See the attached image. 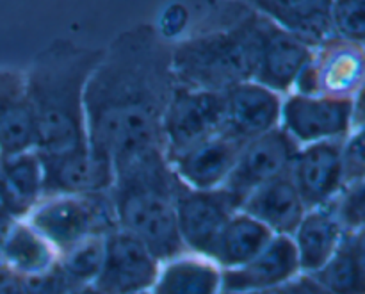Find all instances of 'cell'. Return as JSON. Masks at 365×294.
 Listing matches in <instances>:
<instances>
[{
  "mask_svg": "<svg viewBox=\"0 0 365 294\" xmlns=\"http://www.w3.org/2000/svg\"><path fill=\"white\" fill-rule=\"evenodd\" d=\"M173 43L139 24L120 32L84 91L88 146L113 166L146 150H163V120L173 96Z\"/></svg>",
  "mask_w": 365,
  "mask_h": 294,
  "instance_id": "cell-1",
  "label": "cell"
},
{
  "mask_svg": "<svg viewBox=\"0 0 365 294\" xmlns=\"http://www.w3.org/2000/svg\"><path fill=\"white\" fill-rule=\"evenodd\" d=\"M266 16L245 0H227L203 18L189 38L171 46L178 88L223 93L253 81Z\"/></svg>",
  "mask_w": 365,
  "mask_h": 294,
  "instance_id": "cell-2",
  "label": "cell"
},
{
  "mask_svg": "<svg viewBox=\"0 0 365 294\" xmlns=\"http://www.w3.org/2000/svg\"><path fill=\"white\" fill-rule=\"evenodd\" d=\"M103 49L53 39L24 74L25 95L36 123V150L63 153L88 146L84 91Z\"/></svg>",
  "mask_w": 365,
  "mask_h": 294,
  "instance_id": "cell-3",
  "label": "cell"
},
{
  "mask_svg": "<svg viewBox=\"0 0 365 294\" xmlns=\"http://www.w3.org/2000/svg\"><path fill=\"white\" fill-rule=\"evenodd\" d=\"M175 189L177 175L160 148L114 166L109 196L118 227L141 239L160 263L185 252L177 228Z\"/></svg>",
  "mask_w": 365,
  "mask_h": 294,
  "instance_id": "cell-4",
  "label": "cell"
},
{
  "mask_svg": "<svg viewBox=\"0 0 365 294\" xmlns=\"http://www.w3.org/2000/svg\"><path fill=\"white\" fill-rule=\"evenodd\" d=\"M56 253L118 228L109 191L43 196L24 218Z\"/></svg>",
  "mask_w": 365,
  "mask_h": 294,
  "instance_id": "cell-5",
  "label": "cell"
},
{
  "mask_svg": "<svg viewBox=\"0 0 365 294\" xmlns=\"http://www.w3.org/2000/svg\"><path fill=\"white\" fill-rule=\"evenodd\" d=\"M360 95L328 96L289 93L282 98L280 127L299 146L346 138L353 128L362 127Z\"/></svg>",
  "mask_w": 365,
  "mask_h": 294,
  "instance_id": "cell-6",
  "label": "cell"
},
{
  "mask_svg": "<svg viewBox=\"0 0 365 294\" xmlns=\"http://www.w3.org/2000/svg\"><path fill=\"white\" fill-rule=\"evenodd\" d=\"M225 128L223 93L175 88L163 120V152L175 159Z\"/></svg>",
  "mask_w": 365,
  "mask_h": 294,
  "instance_id": "cell-7",
  "label": "cell"
},
{
  "mask_svg": "<svg viewBox=\"0 0 365 294\" xmlns=\"http://www.w3.org/2000/svg\"><path fill=\"white\" fill-rule=\"evenodd\" d=\"M362 82L364 45L330 36L321 45L314 46L312 59L296 78L292 91L303 95L356 96L362 93Z\"/></svg>",
  "mask_w": 365,
  "mask_h": 294,
  "instance_id": "cell-8",
  "label": "cell"
},
{
  "mask_svg": "<svg viewBox=\"0 0 365 294\" xmlns=\"http://www.w3.org/2000/svg\"><path fill=\"white\" fill-rule=\"evenodd\" d=\"M177 228L185 252L203 255L209 253L237 203L223 188L195 189L177 177L175 189Z\"/></svg>",
  "mask_w": 365,
  "mask_h": 294,
  "instance_id": "cell-9",
  "label": "cell"
},
{
  "mask_svg": "<svg viewBox=\"0 0 365 294\" xmlns=\"http://www.w3.org/2000/svg\"><path fill=\"white\" fill-rule=\"evenodd\" d=\"M159 268L160 260L141 239L118 227L103 238L102 266L93 285L102 294L150 291Z\"/></svg>",
  "mask_w": 365,
  "mask_h": 294,
  "instance_id": "cell-10",
  "label": "cell"
},
{
  "mask_svg": "<svg viewBox=\"0 0 365 294\" xmlns=\"http://www.w3.org/2000/svg\"><path fill=\"white\" fill-rule=\"evenodd\" d=\"M299 145L282 127H274L245 143L230 175L221 188L234 198L237 209L242 200L264 182L285 173Z\"/></svg>",
  "mask_w": 365,
  "mask_h": 294,
  "instance_id": "cell-11",
  "label": "cell"
},
{
  "mask_svg": "<svg viewBox=\"0 0 365 294\" xmlns=\"http://www.w3.org/2000/svg\"><path fill=\"white\" fill-rule=\"evenodd\" d=\"M39 159L43 170V196L95 195L107 193L113 188V163L93 152L89 146L63 153H39Z\"/></svg>",
  "mask_w": 365,
  "mask_h": 294,
  "instance_id": "cell-12",
  "label": "cell"
},
{
  "mask_svg": "<svg viewBox=\"0 0 365 294\" xmlns=\"http://www.w3.org/2000/svg\"><path fill=\"white\" fill-rule=\"evenodd\" d=\"M342 139L302 145L292 159L289 173L307 209L327 206L344 186Z\"/></svg>",
  "mask_w": 365,
  "mask_h": 294,
  "instance_id": "cell-13",
  "label": "cell"
},
{
  "mask_svg": "<svg viewBox=\"0 0 365 294\" xmlns=\"http://www.w3.org/2000/svg\"><path fill=\"white\" fill-rule=\"evenodd\" d=\"M312 52L314 49L309 43L266 16L253 81L282 96L289 95L296 78L312 59Z\"/></svg>",
  "mask_w": 365,
  "mask_h": 294,
  "instance_id": "cell-14",
  "label": "cell"
},
{
  "mask_svg": "<svg viewBox=\"0 0 365 294\" xmlns=\"http://www.w3.org/2000/svg\"><path fill=\"white\" fill-rule=\"evenodd\" d=\"M298 253L291 235H273L248 263L221 270V289L237 294H259L298 277Z\"/></svg>",
  "mask_w": 365,
  "mask_h": 294,
  "instance_id": "cell-15",
  "label": "cell"
},
{
  "mask_svg": "<svg viewBox=\"0 0 365 294\" xmlns=\"http://www.w3.org/2000/svg\"><path fill=\"white\" fill-rule=\"evenodd\" d=\"M245 143V139L223 128L182 152L170 164L175 175L189 188L216 189L228 178Z\"/></svg>",
  "mask_w": 365,
  "mask_h": 294,
  "instance_id": "cell-16",
  "label": "cell"
},
{
  "mask_svg": "<svg viewBox=\"0 0 365 294\" xmlns=\"http://www.w3.org/2000/svg\"><path fill=\"white\" fill-rule=\"evenodd\" d=\"M282 98L273 89L246 81L223 91L225 128L250 141L274 127H280Z\"/></svg>",
  "mask_w": 365,
  "mask_h": 294,
  "instance_id": "cell-17",
  "label": "cell"
},
{
  "mask_svg": "<svg viewBox=\"0 0 365 294\" xmlns=\"http://www.w3.org/2000/svg\"><path fill=\"white\" fill-rule=\"evenodd\" d=\"M237 211L255 218L274 235H292L307 207L292 182L291 173L285 171L253 189Z\"/></svg>",
  "mask_w": 365,
  "mask_h": 294,
  "instance_id": "cell-18",
  "label": "cell"
},
{
  "mask_svg": "<svg viewBox=\"0 0 365 294\" xmlns=\"http://www.w3.org/2000/svg\"><path fill=\"white\" fill-rule=\"evenodd\" d=\"M36 123L24 75L0 71V157L36 150Z\"/></svg>",
  "mask_w": 365,
  "mask_h": 294,
  "instance_id": "cell-19",
  "label": "cell"
},
{
  "mask_svg": "<svg viewBox=\"0 0 365 294\" xmlns=\"http://www.w3.org/2000/svg\"><path fill=\"white\" fill-rule=\"evenodd\" d=\"M344 232L328 203L307 209L291 235L298 253L299 271L303 275L319 271L334 255Z\"/></svg>",
  "mask_w": 365,
  "mask_h": 294,
  "instance_id": "cell-20",
  "label": "cell"
},
{
  "mask_svg": "<svg viewBox=\"0 0 365 294\" xmlns=\"http://www.w3.org/2000/svg\"><path fill=\"white\" fill-rule=\"evenodd\" d=\"M259 11L302 38L310 46H317L331 34L330 6L331 0H245Z\"/></svg>",
  "mask_w": 365,
  "mask_h": 294,
  "instance_id": "cell-21",
  "label": "cell"
},
{
  "mask_svg": "<svg viewBox=\"0 0 365 294\" xmlns=\"http://www.w3.org/2000/svg\"><path fill=\"white\" fill-rule=\"evenodd\" d=\"M43 196L41 159L36 150L0 157V200L24 220Z\"/></svg>",
  "mask_w": 365,
  "mask_h": 294,
  "instance_id": "cell-22",
  "label": "cell"
},
{
  "mask_svg": "<svg viewBox=\"0 0 365 294\" xmlns=\"http://www.w3.org/2000/svg\"><path fill=\"white\" fill-rule=\"evenodd\" d=\"M221 268L196 253L184 252L160 263L152 294H220Z\"/></svg>",
  "mask_w": 365,
  "mask_h": 294,
  "instance_id": "cell-23",
  "label": "cell"
},
{
  "mask_svg": "<svg viewBox=\"0 0 365 294\" xmlns=\"http://www.w3.org/2000/svg\"><path fill=\"white\" fill-rule=\"evenodd\" d=\"M309 277L327 294H365L364 230L344 232L334 255Z\"/></svg>",
  "mask_w": 365,
  "mask_h": 294,
  "instance_id": "cell-24",
  "label": "cell"
},
{
  "mask_svg": "<svg viewBox=\"0 0 365 294\" xmlns=\"http://www.w3.org/2000/svg\"><path fill=\"white\" fill-rule=\"evenodd\" d=\"M273 232L255 218L235 211L225 223L209 253V259L221 270H232L248 263L273 238Z\"/></svg>",
  "mask_w": 365,
  "mask_h": 294,
  "instance_id": "cell-25",
  "label": "cell"
},
{
  "mask_svg": "<svg viewBox=\"0 0 365 294\" xmlns=\"http://www.w3.org/2000/svg\"><path fill=\"white\" fill-rule=\"evenodd\" d=\"M0 259L25 278L52 268L57 253L27 221L16 220L0 239Z\"/></svg>",
  "mask_w": 365,
  "mask_h": 294,
  "instance_id": "cell-26",
  "label": "cell"
},
{
  "mask_svg": "<svg viewBox=\"0 0 365 294\" xmlns=\"http://www.w3.org/2000/svg\"><path fill=\"white\" fill-rule=\"evenodd\" d=\"M103 238L106 235L86 239L57 255V264L75 288L95 282L103 259Z\"/></svg>",
  "mask_w": 365,
  "mask_h": 294,
  "instance_id": "cell-27",
  "label": "cell"
},
{
  "mask_svg": "<svg viewBox=\"0 0 365 294\" xmlns=\"http://www.w3.org/2000/svg\"><path fill=\"white\" fill-rule=\"evenodd\" d=\"M331 34L364 45L365 0H331Z\"/></svg>",
  "mask_w": 365,
  "mask_h": 294,
  "instance_id": "cell-28",
  "label": "cell"
},
{
  "mask_svg": "<svg viewBox=\"0 0 365 294\" xmlns=\"http://www.w3.org/2000/svg\"><path fill=\"white\" fill-rule=\"evenodd\" d=\"M328 206L337 216L339 223L346 232L364 230L365 213V181L348 182L342 186L341 191L335 195Z\"/></svg>",
  "mask_w": 365,
  "mask_h": 294,
  "instance_id": "cell-29",
  "label": "cell"
},
{
  "mask_svg": "<svg viewBox=\"0 0 365 294\" xmlns=\"http://www.w3.org/2000/svg\"><path fill=\"white\" fill-rule=\"evenodd\" d=\"M342 171L344 184L355 181H365L364 157V128L356 127L342 141Z\"/></svg>",
  "mask_w": 365,
  "mask_h": 294,
  "instance_id": "cell-30",
  "label": "cell"
},
{
  "mask_svg": "<svg viewBox=\"0 0 365 294\" xmlns=\"http://www.w3.org/2000/svg\"><path fill=\"white\" fill-rule=\"evenodd\" d=\"M25 294H68L75 285L68 280L66 275L59 268L57 260L52 268L32 277L24 278Z\"/></svg>",
  "mask_w": 365,
  "mask_h": 294,
  "instance_id": "cell-31",
  "label": "cell"
},
{
  "mask_svg": "<svg viewBox=\"0 0 365 294\" xmlns=\"http://www.w3.org/2000/svg\"><path fill=\"white\" fill-rule=\"evenodd\" d=\"M323 289L317 285V282L314 280L309 275L299 273L298 277L291 278L285 284L277 285L273 289H267V291L259 293V294H323Z\"/></svg>",
  "mask_w": 365,
  "mask_h": 294,
  "instance_id": "cell-32",
  "label": "cell"
},
{
  "mask_svg": "<svg viewBox=\"0 0 365 294\" xmlns=\"http://www.w3.org/2000/svg\"><path fill=\"white\" fill-rule=\"evenodd\" d=\"M68 294H102V293H100L95 285L89 284V285H81V288H75L73 291H70Z\"/></svg>",
  "mask_w": 365,
  "mask_h": 294,
  "instance_id": "cell-33",
  "label": "cell"
},
{
  "mask_svg": "<svg viewBox=\"0 0 365 294\" xmlns=\"http://www.w3.org/2000/svg\"><path fill=\"white\" fill-rule=\"evenodd\" d=\"M220 294H237V293H230V291H223V289H221V291H220Z\"/></svg>",
  "mask_w": 365,
  "mask_h": 294,
  "instance_id": "cell-34",
  "label": "cell"
},
{
  "mask_svg": "<svg viewBox=\"0 0 365 294\" xmlns=\"http://www.w3.org/2000/svg\"><path fill=\"white\" fill-rule=\"evenodd\" d=\"M135 294H152L150 291H143V293H135Z\"/></svg>",
  "mask_w": 365,
  "mask_h": 294,
  "instance_id": "cell-35",
  "label": "cell"
},
{
  "mask_svg": "<svg viewBox=\"0 0 365 294\" xmlns=\"http://www.w3.org/2000/svg\"><path fill=\"white\" fill-rule=\"evenodd\" d=\"M323 294H327V293H323Z\"/></svg>",
  "mask_w": 365,
  "mask_h": 294,
  "instance_id": "cell-36",
  "label": "cell"
}]
</instances>
